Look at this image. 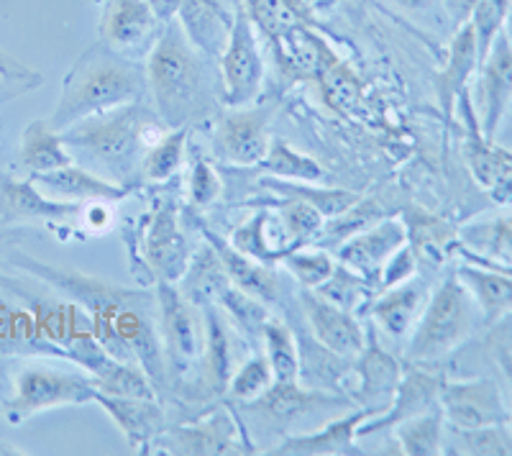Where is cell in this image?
<instances>
[{
  "label": "cell",
  "instance_id": "28",
  "mask_svg": "<svg viewBox=\"0 0 512 456\" xmlns=\"http://www.w3.org/2000/svg\"><path fill=\"white\" fill-rule=\"evenodd\" d=\"M175 18L192 47H198L210 59L221 57L231 36L233 18L223 13L216 0H182Z\"/></svg>",
  "mask_w": 512,
  "mask_h": 456
},
{
  "label": "cell",
  "instance_id": "7",
  "mask_svg": "<svg viewBox=\"0 0 512 456\" xmlns=\"http://www.w3.org/2000/svg\"><path fill=\"white\" fill-rule=\"evenodd\" d=\"M218 72H221V100L228 108L249 106L259 98L264 80V62L259 44H256V29L246 8L233 16L231 36L226 49L218 57Z\"/></svg>",
  "mask_w": 512,
  "mask_h": 456
},
{
  "label": "cell",
  "instance_id": "52",
  "mask_svg": "<svg viewBox=\"0 0 512 456\" xmlns=\"http://www.w3.org/2000/svg\"><path fill=\"white\" fill-rule=\"evenodd\" d=\"M454 252L459 254L464 262H472V264H487V267H495V269H502V272H507V275H512V262H497V259H489V257H482V254L472 252V249H466L464 244H456Z\"/></svg>",
  "mask_w": 512,
  "mask_h": 456
},
{
  "label": "cell",
  "instance_id": "20",
  "mask_svg": "<svg viewBox=\"0 0 512 456\" xmlns=\"http://www.w3.org/2000/svg\"><path fill=\"white\" fill-rule=\"evenodd\" d=\"M82 205L49 198L34 180L0 177V223H64L80 218Z\"/></svg>",
  "mask_w": 512,
  "mask_h": 456
},
{
  "label": "cell",
  "instance_id": "16",
  "mask_svg": "<svg viewBox=\"0 0 512 456\" xmlns=\"http://www.w3.org/2000/svg\"><path fill=\"white\" fill-rule=\"evenodd\" d=\"M341 405H351V400L338 392L315 390V387L300 385V382H274L262 398L246 403L244 410L262 418L274 431H285L303 416L318 413V410L341 408Z\"/></svg>",
  "mask_w": 512,
  "mask_h": 456
},
{
  "label": "cell",
  "instance_id": "6",
  "mask_svg": "<svg viewBox=\"0 0 512 456\" xmlns=\"http://www.w3.org/2000/svg\"><path fill=\"white\" fill-rule=\"evenodd\" d=\"M157 334L167 375L190 377L203 354V326L195 303L182 295L175 282L157 280Z\"/></svg>",
  "mask_w": 512,
  "mask_h": 456
},
{
  "label": "cell",
  "instance_id": "31",
  "mask_svg": "<svg viewBox=\"0 0 512 456\" xmlns=\"http://www.w3.org/2000/svg\"><path fill=\"white\" fill-rule=\"evenodd\" d=\"M18 159H21V167L29 170V175H41V172L75 164V154L67 149L62 131L54 129L49 118H36L26 126L18 144Z\"/></svg>",
  "mask_w": 512,
  "mask_h": 456
},
{
  "label": "cell",
  "instance_id": "26",
  "mask_svg": "<svg viewBox=\"0 0 512 456\" xmlns=\"http://www.w3.org/2000/svg\"><path fill=\"white\" fill-rule=\"evenodd\" d=\"M428 295V282L420 277H410L400 285L379 290V298L372 303L374 323L392 339L408 336L423 313Z\"/></svg>",
  "mask_w": 512,
  "mask_h": 456
},
{
  "label": "cell",
  "instance_id": "30",
  "mask_svg": "<svg viewBox=\"0 0 512 456\" xmlns=\"http://www.w3.org/2000/svg\"><path fill=\"white\" fill-rule=\"evenodd\" d=\"M297 349H300V377H297V382L315 387V390L338 392V395L346 390V380L354 375V359L326 349L313 334L297 336Z\"/></svg>",
  "mask_w": 512,
  "mask_h": 456
},
{
  "label": "cell",
  "instance_id": "47",
  "mask_svg": "<svg viewBox=\"0 0 512 456\" xmlns=\"http://www.w3.org/2000/svg\"><path fill=\"white\" fill-rule=\"evenodd\" d=\"M487 349L492 354V359H495L497 369L502 372V377H505L507 387L512 390V316L502 318L495 326H489ZM507 428L512 431V408L510 418H507Z\"/></svg>",
  "mask_w": 512,
  "mask_h": 456
},
{
  "label": "cell",
  "instance_id": "36",
  "mask_svg": "<svg viewBox=\"0 0 512 456\" xmlns=\"http://www.w3.org/2000/svg\"><path fill=\"white\" fill-rule=\"evenodd\" d=\"M264 344V357L274 372V382H297L300 377V349L292 328L280 318L269 316L259 334Z\"/></svg>",
  "mask_w": 512,
  "mask_h": 456
},
{
  "label": "cell",
  "instance_id": "46",
  "mask_svg": "<svg viewBox=\"0 0 512 456\" xmlns=\"http://www.w3.org/2000/svg\"><path fill=\"white\" fill-rule=\"evenodd\" d=\"M41 85V75L31 67H26L21 59L0 49V106L8 100L26 95Z\"/></svg>",
  "mask_w": 512,
  "mask_h": 456
},
{
  "label": "cell",
  "instance_id": "40",
  "mask_svg": "<svg viewBox=\"0 0 512 456\" xmlns=\"http://www.w3.org/2000/svg\"><path fill=\"white\" fill-rule=\"evenodd\" d=\"M272 211L277 221H280V226L285 228V236L292 244V249L310 244L323 231V221H326L313 205L297 198H280L277 203H272Z\"/></svg>",
  "mask_w": 512,
  "mask_h": 456
},
{
  "label": "cell",
  "instance_id": "24",
  "mask_svg": "<svg viewBox=\"0 0 512 456\" xmlns=\"http://www.w3.org/2000/svg\"><path fill=\"white\" fill-rule=\"evenodd\" d=\"M479 70V47L472 24H464L454 29V36L448 41L446 65L436 75V95L443 108L446 121H451L456 111V100L464 90H472L474 75Z\"/></svg>",
  "mask_w": 512,
  "mask_h": 456
},
{
  "label": "cell",
  "instance_id": "48",
  "mask_svg": "<svg viewBox=\"0 0 512 456\" xmlns=\"http://www.w3.org/2000/svg\"><path fill=\"white\" fill-rule=\"evenodd\" d=\"M415 272H418V254H415L413 246L405 241V244H402L397 252H392V257L384 262L382 272H379L377 277V290H387V287L400 285V282L415 277Z\"/></svg>",
  "mask_w": 512,
  "mask_h": 456
},
{
  "label": "cell",
  "instance_id": "38",
  "mask_svg": "<svg viewBox=\"0 0 512 456\" xmlns=\"http://www.w3.org/2000/svg\"><path fill=\"white\" fill-rule=\"evenodd\" d=\"M187 129H169L162 139L149 147L141 157L139 172L149 182H167L182 170L185 164Z\"/></svg>",
  "mask_w": 512,
  "mask_h": 456
},
{
  "label": "cell",
  "instance_id": "13",
  "mask_svg": "<svg viewBox=\"0 0 512 456\" xmlns=\"http://www.w3.org/2000/svg\"><path fill=\"white\" fill-rule=\"evenodd\" d=\"M205 310V336H203V354L198 364L192 367L190 382L185 385V395L190 400H216L228 392V382L233 375V349L228 326L223 323L221 313L213 303L203 305Z\"/></svg>",
  "mask_w": 512,
  "mask_h": 456
},
{
  "label": "cell",
  "instance_id": "1",
  "mask_svg": "<svg viewBox=\"0 0 512 456\" xmlns=\"http://www.w3.org/2000/svg\"><path fill=\"white\" fill-rule=\"evenodd\" d=\"M144 72L154 111L169 129H190L216 108L221 90L208 72V57L192 47L177 21L162 26Z\"/></svg>",
  "mask_w": 512,
  "mask_h": 456
},
{
  "label": "cell",
  "instance_id": "42",
  "mask_svg": "<svg viewBox=\"0 0 512 456\" xmlns=\"http://www.w3.org/2000/svg\"><path fill=\"white\" fill-rule=\"evenodd\" d=\"M369 287H374L367 277H361L359 272H354L351 267H346L344 262H338L333 275L328 277L323 285L315 290L318 295H323L326 300H331L333 305L344 310H359L361 303H367Z\"/></svg>",
  "mask_w": 512,
  "mask_h": 456
},
{
  "label": "cell",
  "instance_id": "45",
  "mask_svg": "<svg viewBox=\"0 0 512 456\" xmlns=\"http://www.w3.org/2000/svg\"><path fill=\"white\" fill-rule=\"evenodd\" d=\"M512 0H479L474 8L469 24H472L474 36H477L479 47V62L487 57L489 47L495 44L497 36L505 31V21L510 16Z\"/></svg>",
  "mask_w": 512,
  "mask_h": 456
},
{
  "label": "cell",
  "instance_id": "37",
  "mask_svg": "<svg viewBox=\"0 0 512 456\" xmlns=\"http://www.w3.org/2000/svg\"><path fill=\"white\" fill-rule=\"evenodd\" d=\"M259 164H262L264 172H269V177H280V180L320 182L326 177L323 167L313 157L292 149L285 139L269 141L267 154H264V159Z\"/></svg>",
  "mask_w": 512,
  "mask_h": 456
},
{
  "label": "cell",
  "instance_id": "15",
  "mask_svg": "<svg viewBox=\"0 0 512 456\" xmlns=\"http://www.w3.org/2000/svg\"><path fill=\"white\" fill-rule=\"evenodd\" d=\"M446 377L428 364L408 362V367H402L400 385L395 390L390 408L379 413V416L369 418L364 426L359 428V439L364 436H374V433L392 431L397 423L408 421V418L425 413V410L438 408V398H441V385Z\"/></svg>",
  "mask_w": 512,
  "mask_h": 456
},
{
  "label": "cell",
  "instance_id": "18",
  "mask_svg": "<svg viewBox=\"0 0 512 456\" xmlns=\"http://www.w3.org/2000/svg\"><path fill=\"white\" fill-rule=\"evenodd\" d=\"M354 375L359 377V382L349 392L361 408H374L379 413L390 408L397 385H400L402 364L390 351L379 346L374 328H367L364 349L354 359Z\"/></svg>",
  "mask_w": 512,
  "mask_h": 456
},
{
  "label": "cell",
  "instance_id": "23",
  "mask_svg": "<svg viewBox=\"0 0 512 456\" xmlns=\"http://www.w3.org/2000/svg\"><path fill=\"white\" fill-rule=\"evenodd\" d=\"M379 416V410L374 408H356L349 416L336 418V421L326 423L315 433H303V436H287L280 444L272 446L267 454L280 456H338V454H354L356 439H359V428L369 421V418Z\"/></svg>",
  "mask_w": 512,
  "mask_h": 456
},
{
  "label": "cell",
  "instance_id": "21",
  "mask_svg": "<svg viewBox=\"0 0 512 456\" xmlns=\"http://www.w3.org/2000/svg\"><path fill=\"white\" fill-rule=\"evenodd\" d=\"M31 180L39 185L41 193H47L49 198L67 200V203H118V200L128 198L134 193L131 185L123 182L108 180V177L98 175L93 170H85L80 164H67L52 172H41V175H31Z\"/></svg>",
  "mask_w": 512,
  "mask_h": 456
},
{
  "label": "cell",
  "instance_id": "8",
  "mask_svg": "<svg viewBox=\"0 0 512 456\" xmlns=\"http://www.w3.org/2000/svg\"><path fill=\"white\" fill-rule=\"evenodd\" d=\"M152 449H164L180 456H216V454H254L246 441L241 418L231 408H216L192 423L164 428Z\"/></svg>",
  "mask_w": 512,
  "mask_h": 456
},
{
  "label": "cell",
  "instance_id": "10",
  "mask_svg": "<svg viewBox=\"0 0 512 456\" xmlns=\"http://www.w3.org/2000/svg\"><path fill=\"white\" fill-rule=\"evenodd\" d=\"M456 111L464 118V154L469 162L474 180L479 182V188L487 190L492 200L500 205L512 203V162L502 154L497 141H489L479 123L477 108H474L472 90H464L456 100Z\"/></svg>",
  "mask_w": 512,
  "mask_h": 456
},
{
  "label": "cell",
  "instance_id": "32",
  "mask_svg": "<svg viewBox=\"0 0 512 456\" xmlns=\"http://www.w3.org/2000/svg\"><path fill=\"white\" fill-rule=\"evenodd\" d=\"M392 433H395V446H392L390 454H443V444H446V418H443L441 405L425 410V413H418V416L408 418V421L397 423V426L392 428Z\"/></svg>",
  "mask_w": 512,
  "mask_h": 456
},
{
  "label": "cell",
  "instance_id": "55",
  "mask_svg": "<svg viewBox=\"0 0 512 456\" xmlns=\"http://www.w3.org/2000/svg\"><path fill=\"white\" fill-rule=\"evenodd\" d=\"M495 141H497V144H502V147L512 149V106H510V111H507L505 121H502L500 131H497V139Z\"/></svg>",
  "mask_w": 512,
  "mask_h": 456
},
{
  "label": "cell",
  "instance_id": "41",
  "mask_svg": "<svg viewBox=\"0 0 512 456\" xmlns=\"http://www.w3.org/2000/svg\"><path fill=\"white\" fill-rule=\"evenodd\" d=\"M228 244H231L233 249H239L241 254H246V257L256 259V262L262 264H277L285 257V252H282L280 246L274 244L272 236H269V208H262V211L254 213L244 226L236 228Z\"/></svg>",
  "mask_w": 512,
  "mask_h": 456
},
{
  "label": "cell",
  "instance_id": "57",
  "mask_svg": "<svg viewBox=\"0 0 512 456\" xmlns=\"http://www.w3.org/2000/svg\"><path fill=\"white\" fill-rule=\"evenodd\" d=\"M500 149H502V154H505V157H507V162H512V149L502 147V144H500Z\"/></svg>",
  "mask_w": 512,
  "mask_h": 456
},
{
  "label": "cell",
  "instance_id": "4",
  "mask_svg": "<svg viewBox=\"0 0 512 456\" xmlns=\"http://www.w3.org/2000/svg\"><path fill=\"white\" fill-rule=\"evenodd\" d=\"M479 321L482 316L472 293L459 280L456 267L448 269L446 277L428 295L423 313L415 323L408 344V362L433 364L448 357L472 339Z\"/></svg>",
  "mask_w": 512,
  "mask_h": 456
},
{
  "label": "cell",
  "instance_id": "50",
  "mask_svg": "<svg viewBox=\"0 0 512 456\" xmlns=\"http://www.w3.org/2000/svg\"><path fill=\"white\" fill-rule=\"evenodd\" d=\"M477 3L479 0H441L443 13H446L451 29H459V26L469 24V18H472Z\"/></svg>",
  "mask_w": 512,
  "mask_h": 456
},
{
  "label": "cell",
  "instance_id": "3",
  "mask_svg": "<svg viewBox=\"0 0 512 456\" xmlns=\"http://www.w3.org/2000/svg\"><path fill=\"white\" fill-rule=\"evenodd\" d=\"M169 131L157 111L144 106V100L128 103L116 111L90 116L77 121L75 126L62 131L67 149H75L82 157L98 164V175H108L113 180L128 185V177L141 164V157L149 147Z\"/></svg>",
  "mask_w": 512,
  "mask_h": 456
},
{
  "label": "cell",
  "instance_id": "12",
  "mask_svg": "<svg viewBox=\"0 0 512 456\" xmlns=\"http://www.w3.org/2000/svg\"><path fill=\"white\" fill-rule=\"evenodd\" d=\"M512 106V41L505 31L489 47L487 57L479 62L477 70V95H474V108H477L479 123L489 141L497 139L502 121Z\"/></svg>",
  "mask_w": 512,
  "mask_h": 456
},
{
  "label": "cell",
  "instance_id": "34",
  "mask_svg": "<svg viewBox=\"0 0 512 456\" xmlns=\"http://www.w3.org/2000/svg\"><path fill=\"white\" fill-rule=\"evenodd\" d=\"M180 282L182 295H185L187 300H192L195 305L216 303V300L221 298L223 290L231 285V280H228L226 269H223L213 244H208L198 257L190 259V267H187V272L182 275Z\"/></svg>",
  "mask_w": 512,
  "mask_h": 456
},
{
  "label": "cell",
  "instance_id": "11",
  "mask_svg": "<svg viewBox=\"0 0 512 456\" xmlns=\"http://www.w3.org/2000/svg\"><path fill=\"white\" fill-rule=\"evenodd\" d=\"M272 106H239L228 108L216 123V152L221 159L241 167H254L264 159L269 149V123Z\"/></svg>",
  "mask_w": 512,
  "mask_h": 456
},
{
  "label": "cell",
  "instance_id": "9",
  "mask_svg": "<svg viewBox=\"0 0 512 456\" xmlns=\"http://www.w3.org/2000/svg\"><path fill=\"white\" fill-rule=\"evenodd\" d=\"M448 431H474L484 426H507L510 408L500 382L492 377L443 380L438 398Z\"/></svg>",
  "mask_w": 512,
  "mask_h": 456
},
{
  "label": "cell",
  "instance_id": "2",
  "mask_svg": "<svg viewBox=\"0 0 512 456\" xmlns=\"http://www.w3.org/2000/svg\"><path fill=\"white\" fill-rule=\"evenodd\" d=\"M146 72L126 54L105 44H93L77 57L62 80L57 108L49 116L57 131L70 129L77 121L116 111V108L144 100Z\"/></svg>",
  "mask_w": 512,
  "mask_h": 456
},
{
  "label": "cell",
  "instance_id": "29",
  "mask_svg": "<svg viewBox=\"0 0 512 456\" xmlns=\"http://www.w3.org/2000/svg\"><path fill=\"white\" fill-rule=\"evenodd\" d=\"M208 239L210 244H213V249H216L231 285H236L239 290H244V293L254 295V298H259L262 303H272V300L280 298L282 280L280 275L274 272V264L256 262V259L246 257L239 249H233L231 244H226V241H221L213 234H208Z\"/></svg>",
  "mask_w": 512,
  "mask_h": 456
},
{
  "label": "cell",
  "instance_id": "27",
  "mask_svg": "<svg viewBox=\"0 0 512 456\" xmlns=\"http://www.w3.org/2000/svg\"><path fill=\"white\" fill-rule=\"evenodd\" d=\"M456 275L472 293L484 326H495L502 318L512 316V275L487 264H456Z\"/></svg>",
  "mask_w": 512,
  "mask_h": 456
},
{
  "label": "cell",
  "instance_id": "56",
  "mask_svg": "<svg viewBox=\"0 0 512 456\" xmlns=\"http://www.w3.org/2000/svg\"><path fill=\"white\" fill-rule=\"evenodd\" d=\"M505 36L512 41V8H510V16H507L505 21Z\"/></svg>",
  "mask_w": 512,
  "mask_h": 456
},
{
  "label": "cell",
  "instance_id": "39",
  "mask_svg": "<svg viewBox=\"0 0 512 456\" xmlns=\"http://www.w3.org/2000/svg\"><path fill=\"white\" fill-rule=\"evenodd\" d=\"M443 454H472V456H510L512 431L507 426H484L474 431L446 433Z\"/></svg>",
  "mask_w": 512,
  "mask_h": 456
},
{
  "label": "cell",
  "instance_id": "19",
  "mask_svg": "<svg viewBox=\"0 0 512 456\" xmlns=\"http://www.w3.org/2000/svg\"><path fill=\"white\" fill-rule=\"evenodd\" d=\"M146 264L154 277L162 282H180L190 267V249L187 239L177 223V211L172 203H164L154 211L146 226L144 241H141Z\"/></svg>",
  "mask_w": 512,
  "mask_h": 456
},
{
  "label": "cell",
  "instance_id": "25",
  "mask_svg": "<svg viewBox=\"0 0 512 456\" xmlns=\"http://www.w3.org/2000/svg\"><path fill=\"white\" fill-rule=\"evenodd\" d=\"M408 239V231L400 221H382L374 228L364 231V234H356L354 239L346 241L341 249H338V262H344L346 267H351L354 272H359L361 277H367L374 287H377V277L382 272L384 262L392 257V252H397Z\"/></svg>",
  "mask_w": 512,
  "mask_h": 456
},
{
  "label": "cell",
  "instance_id": "14",
  "mask_svg": "<svg viewBox=\"0 0 512 456\" xmlns=\"http://www.w3.org/2000/svg\"><path fill=\"white\" fill-rule=\"evenodd\" d=\"M162 21L146 6V0H105L100 13L98 36L100 44L126 57L146 52L154 47L162 34Z\"/></svg>",
  "mask_w": 512,
  "mask_h": 456
},
{
  "label": "cell",
  "instance_id": "5",
  "mask_svg": "<svg viewBox=\"0 0 512 456\" xmlns=\"http://www.w3.org/2000/svg\"><path fill=\"white\" fill-rule=\"evenodd\" d=\"M95 395L98 387L93 377L31 364L13 375V395L0 410L11 423H24L44 410L95 403Z\"/></svg>",
  "mask_w": 512,
  "mask_h": 456
},
{
  "label": "cell",
  "instance_id": "43",
  "mask_svg": "<svg viewBox=\"0 0 512 456\" xmlns=\"http://www.w3.org/2000/svg\"><path fill=\"white\" fill-rule=\"evenodd\" d=\"M336 259L331 257V252L326 249H292L290 254L282 257V267L295 277L297 285H303L305 290H318L328 277L333 275V269H336Z\"/></svg>",
  "mask_w": 512,
  "mask_h": 456
},
{
  "label": "cell",
  "instance_id": "33",
  "mask_svg": "<svg viewBox=\"0 0 512 456\" xmlns=\"http://www.w3.org/2000/svg\"><path fill=\"white\" fill-rule=\"evenodd\" d=\"M262 185H267L280 198H297L303 200V203L313 205L323 218L344 216V213L354 211L356 203H361V195L351 193V190L320 188L315 182H292L280 180V177H267V180H262Z\"/></svg>",
  "mask_w": 512,
  "mask_h": 456
},
{
  "label": "cell",
  "instance_id": "51",
  "mask_svg": "<svg viewBox=\"0 0 512 456\" xmlns=\"http://www.w3.org/2000/svg\"><path fill=\"white\" fill-rule=\"evenodd\" d=\"M108 203H88V205H82V211H80V218L82 223L88 228H93V231H108L111 228V211L105 208Z\"/></svg>",
  "mask_w": 512,
  "mask_h": 456
},
{
  "label": "cell",
  "instance_id": "54",
  "mask_svg": "<svg viewBox=\"0 0 512 456\" xmlns=\"http://www.w3.org/2000/svg\"><path fill=\"white\" fill-rule=\"evenodd\" d=\"M387 3H392V6L405 13H425L431 11L436 0H387Z\"/></svg>",
  "mask_w": 512,
  "mask_h": 456
},
{
  "label": "cell",
  "instance_id": "53",
  "mask_svg": "<svg viewBox=\"0 0 512 456\" xmlns=\"http://www.w3.org/2000/svg\"><path fill=\"white\" fill-rule=\"evenodd\" d=\"M146 6L152 8L154 16H157L162 24H169V21H175L182 0H146Z\"/></svg>",
  "mask_w": 512,
  "mask_h": 456
},
{
  "label": "cell",
  "instance_id": "44",
  "mask_svg": "<svg viewBox=\"0 0 512 456\" xmlns=\"http://www.w3.org/2000/svg\"><path fill=\"white\" fill-rule=\"evenodd\" d=\"M274 385V372L269 367L264 354L249 357L239 369H233L231 382H228V392L236 403L246 405L254 403L256 398H262L264 392Z\"/></svg>",
  "mask_w": 512,
  "mask_h": 456
},
{
  "label": "cell",
  "instance_id": "22",
  "mask_svg": "<svg viewBox=\"0 0 512 456\" xmlns=\"http://www.w3.org/2000/svg\"><path fill=\"white\" fill-rule=\"evenodd\" d=\"M95 403L116 423L126 444L134 451H139V454H149L154 441L167 428L164 408L157 403V398H126V395L98 392Z\"/></svg>",
  "mask_w": 512,
  "mask_h": 456
},
{
  "label": "cell",
  "instance_id": "17",
  "mask_svg": "<svg viewBox=\"0 0 512 456\" xmlns=\"http://www.w3.org/2000/svg\"><path fill=\"white\" fill-rule=\"evenodd\" d=\"M300 305H303V316L308 321L310 334L320 344L341 354V357H359V351L364 349V341H367V328L356 321L351 310L338 308L331 300H326L315 290H305V287L300 290Z\"/></svg>",
  "mask_w": 512,
  "mask_h": 456
},
{
  "label": "cell",
  "instance_id": "49",
  "mask_svg": "<svg viewBox=\"0 0 512 456\" xmlns=\"http://www.w3.org/2000/svg\"><path fill=\"white\" fill-rule=\"evenodd\" d=\"M218 198H221V180H218L216 170H213L205 159H198V162L192 164V172H190L192 205L208 208V205L216 203Z\"/></svg>",
  "mask_w": 512,
  "mask_h": 456
},
{
  "label": "cell",
  "instance_id": "35",
  "mask_svg": "<svg viewBox=\"0 0 512 456\" xmlns=\"http://www.w3.org/2000/svg\"><path fill=\"white\" fill-rule=\"evenodd\" d=\"M459 239V244L482 254V257L497 259V262H512V213H500V216L466 223L461 228Z\"/></svg>",
  "mask_w": 512,
  "mask_h": 456
}]
</instances>
